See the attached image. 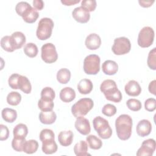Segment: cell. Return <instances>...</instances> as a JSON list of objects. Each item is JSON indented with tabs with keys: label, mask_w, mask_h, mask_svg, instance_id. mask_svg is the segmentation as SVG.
<instances>
[{
	"label": "cell",
	"mask_w": 156,
	"mask_h": 156,
	"mask_svg": "<svg viewBox=\"0 0 156 156\" xmlns=\"http://www.w3.org/2000/svg\"><path fill=\"white\" fill-rule=\"evenodd\" d=\"M151 130L152 124L147 119H142L140 121L136 127L137 134L141 137H144L149 135L151 132Z\"/></svg>",
	"instance_id": "obj_13"
},
{
	"label": "cell",
	"mask_w": 156,
	"mask_h": 156,
	"mask_svg": "<svg viewBox=\"0 0 156 156\" xmlns=\"http://www.w3.org/2000/svg\"><path fill=\"white\" fill-rule=\"evenodd\" d=\"M154 39V30L149 26L143 27L138 36V44L141 48H148L153 43Z\"/></svg>",
	"instance_id": "obj_7"
},
{
	"label": "cell",
	"mask_w": 156,
	"mask_h": 156,
	"mask_svg": "<svg viewBox=\"0 0 156 156\" xmlns=\"http://www.w3.org/2000/svg\"><path fill=\"white\" fill-rule=\"evenodd\" d=\"M0 129H1V134H0L1 141L6 140L9 136V130L8 127L4 124H1Z\"/></svg>",
	"instance_id": "obj_45"
},
{
	"label": "cell",
	"mask_w": 156,
	"mask_h": 156,
	"mask_svg": "<svg viewBox=\"0 0 156 156\" xmlns=\"http://www.w3.org/2000/svg\"><path fill=\"white\" fill-rule=\"evenodd\" d=\"M156 48H154L152 50H151L149 52L147 59V66L151 69L155 70L156 69Z\"/></svg>",
	"instance_id": "obj_35"
},
{
	"label": "cell",
	"mask_w": 156,
	"mask_h": 156,
	"mask_svg": "<svg viewBox=\"0 0 156 156\" xmlns=\"http://www.w3.org/2000/svg\"><path fill=\"white\" fill-rule=\"evenodd\" d=\"M54 27V22L49 18H41L38 24L36 31L37 38L41 40L48 39L52 34Z\"/></svg>",
	"instance_id": "obj_5"
},
{
	"label": "cell",
	"mask_w": 156,
	"mask_h": 156,
	"mask_svg": "<svg viewBox=\"0 0 156 156\" xmlns=\"http://www.w3.org/2000/svg\"><path fill=\"white\" fill-rule=\"evenodd\" d=\"M102 113L107 116H112L116 113V108L114 105L107 104L104 105L102 109Z\"/></svg>",
	"instance_id": "obj_40"
},
{
	"label": "cell",
	"mask_w": 156,
	"mask_h": 156,
	"mask_svg": "<svg viewBox=\"0 0 156 156\" xmlns=\"http://www.w3.org/2000/svg\"><path fill=\"white\" fill-rule=\"evenodd\" d=\"M74 154L77 156H85L90 155L88 153V144L86 141L80 140L74 147Z\"/></svg>",
	"instance_id": "obj_25"
},
{
	"label": "cell",
	"mask_w": 156,
	"mask_h": 156,
	"mask_svg": "<svg viewBox=\"0 0 156 156\" xmlns=\"http://www.w3.org/2000/svg\"><path fill=\"white\" fill-rule=\"evenodd\" d=\"M55 138V134L54 132L49 129H43L40 133V140L41 141H43L48 140H52Z\"/></svg>",
	"instance_id": "obj_39"
},
{
	"label": "cell",
	"mask_w": 156,
	"mask_h": 156,
	"mask_svg": "<svg viewBox=\"0 0 156 156\" xmlns=\"http://www.w3.org/2000/svg\"><path fill=\"white\" fill-rule=\"evenodd\" d=\"M93 85L91 80L88 79H83L80 80L77 84V90L80 94H89L93 90Z\"/></svg>",
	"instance_id": "obj_21"
},
{
	"label": "cell",
	"mask_w": 156,
	"mask_h": 156,
	"mask_svg": "<svg viewBox=\"0 0 156 156\" xmlns=\"http://www.w3.org/2000/svg\"><path fill=\"white\" fill-rule=\"evenodd\" d=\"M57 115L53 110L48 112L41 111L39 114V119L44 124H52L55 121Z\"/></svg>",
	"instance_id": "obj_22"
},
{
	"label": "cell",
	"mask_w": 156,
	"mask_h": 156,
	"mask_svg": "<svg viewBox=\"0 0 156 156\" xmlns=\"http://www.w3.org/2000/svg\"><path fill=\"white\" fill-rule=\"evenodd\" d=\"M39 14L37 10L30 5L22 13L21 16L23 20L27 23H33L38 18Z\"/></svg>",
	"instance_id": "obj_16"
},
{
	"label": "cell",
	"mask_w": 156,
	"mask_h": 156,
	"mask_svg": "<svg viewBox=\"0 0 156 156\" xmlns=\"http://www.w3.org/2000/svg\"><path fill=\"white\" fill-rule=\"evenodd\" d=\"M21 100V95L17 91H11L7 96V102L9 105H17Z\"/></svg>",
	"instance_id": "obj_33"
},
{
	"label": "cell",
	"mask_w": 156,
	"mask_h": 156,
	"mask_svg": "<svg viewBox=\"0 0 156 156\" xmlns=\"http://www.w3.org/2000/svg\"><path fill=\"white\" fill-rule=\"evenodd\" d=\"M1 46L4 50L7 52H13L15 50L12 42L11 36L6 35L3 37L1 40Z\"/></svg>",
	"instance_id": "obj_34"
},
{
	"label": "cell",
	"mask_w": 156,
	"mask_h": 156,
	"mask_svg": "<svg viewBox=\"0 0 156 156\" xmlns=\"http://www.w3.org/2000/svg\"><path fill=\"white\" fill-rule=\"evenodd\" d=\"M33 6L36 10H41L44 7V2L42 0H34Z\"/></svg>",
	"instance_id": "obj_46"
},
{
	"label": "cell",
	"mask_w": 156,
	"mask_h": 156,
	"mask_svg": "<svg viewBox=\"0 0 156 156\" xmlns=\"http://www.w3.org/2000/svg\"><path fill=\"white\" fill-rule=\"evenodd\" d=\"M102 69L104 73L107 75H114L118 70L117 63L113 60H105L102 65Z\"/></svg>",
	"instance_id": "obj_19"
},
{
	"label": "cell",
	"mask_w": 156,
	"mask_h": 156,
	"mask_svg": "<svg viewBox=\"0 0 156 156\" xmlns=\"http://www.w3.org/2000/svg\"><path fill=\"white\" fill-rule=\"evenodd\" d=\"M127 107L132 111L136 112L141 108V102L136 99H129L126 102Z\"/></svg>",
	"instance_id": "obj_38"
},
{
	"label": "cell",
	"mask_w": 156,
	"mask_h": 156,
	"mask_svg": "<svg viewBox=\"0 0 156 156\" xmlns=\"http://www.w3.org/2000/svg\"><path fill=\"white\" fill-rule=\"evenodd\" d=\"M73 133L71 130L62 131L58 135V140L59 143L65 147L68 146L71 144L73 140Z\"/></svg>",
	"instance_id": "obj_17"
},
{
	"label": "cell",
	"mask_w": 156,
	"mask_h": 156,
	"mask_svg": "<svg viewBox=\"0 0 156 156\" xmlns=\"http://www.w3.org/2000/svg\"><path fill=\"white\" fill-rule=\"evenodd\" d=\"M11 40L15 49H20L26 43V37L24 34L19 31L13 32L11 35Z\"/></svg>",
	"instance_id": "obj_18"
},
{
	"label": "cell",
	"mask_w": 156,
	"mask_h": 156,
	"mask_svg": "<svg viewBox=\"0 0 156 156\" xmlns=\"http://www.w3.org/2000/svg\"><path fill=\"white\" fill-rule=\"evenodd\" d=\"M131 49V43L129 38L121 37L114 40L112 48L113 52L116 55H124L128 53Z\"/></svg>",
	"instance_id": "obj_8"
},
{
	"label": "cell",
	"mask_w": 156,
	"mask_h": 156,
	"mask_svg": "<svg viewBox=\"0 0 156 156\" xmlns=\"http://www.w3.org/2000/svg\"><path fill=\"white\" fill-rule=\"evenodd\" d=\"M100 90L104 93L105 98L114 102H119L121 101L122 96L120 90H118L116 82L112 79L104 80L100 86Z\"/></svg>",
	"instance_id": "obj_2"
},
{
	"label": "cell",
	"mask_w": 156,
	"mask_h": 156,
	"mask_svg": "<svg viewBox=\"0 0 156 156\" xmlns=\"http://www.w3.org/2000/svg\"><path fill=\"white\" fill-rule=\"evenodd\" d=\"M72 15L76 21L80 23H86L90 18V12L81 6L76 7L72 12Z\"/></svg>",
	"instance_id": "obj_11"
},
{
	"label": "cell",
	"mask_w": 156,
	"mask_h": 156,
	"mask_svg": "<svg viewBox=\"0 0 156 156\" xmlns=\"http://www.w3.org/2000/svg\"><path fill=\"white\" fill-rule=\"evenodd\" d=\"M2 119L7 122H13L17 118L16 111L10 108H4L1 112Z\"/></svg>",
	"instance_id": "obj_24"
},
{
	"label": "cell",
	"mask_w": 156,
	"mask_h": 156,
	"mask_svg": "<svg viewBox=\"0 0 156 156\" xmlns=\"http://www.w3.org/2000/svg\"><path fill=\"white\" fill-rule=\"evenodd\" d=\"M93 125L98 135L102 139H108L112 135V129L107 119L101 117L96 116L93 120Z\"/></svg>",
	"instance_id": "obj_4"
},
{
	"label": "cell",
	"mask_w": 156,
	"mask_h": 156,
	"mask_svg": "<svg viewBox=\"0 0 156 156\" xmlns=\"http://www.w3.org/2000/svg\"><path fill=\"white\" fill-rule=\"evenodd\" d=\"M28 133V129L26 124L20 123L17 124L13 130V134L15 138H26Z\"/></svg>",
	"instance_id": "obj_27"
},
{
	"label": "cell",
	"mask_w": 156,
	"mask_h": 156,
	"mask_svg": "<svg viewBox=\"0 0 156 156\" xmlns=\"http://www.w3.org/2000/svg\"><path fill=\"white\" fill-rule=\"evenodd\" d=\"M85 44L88 49L96 50L100 47L101 44V39L98 34L92 33L87 37Z\"/></svg>",
	"instance_id": "obj_14"
},
{
	"label": "cell",
	"mask_w": 156,
	"mask_h": 156,
	"mask_svg": "<svg viewBox=\"0 0 156 156\" xmlns=\"http://www.w3.org/2000/svg\"><path fill=\"white\" fill-rule=\"evenodd\" d=\"M155 150V141L152 138L144 140L141 147L138 149L136 155L138 156H150L152 155Z\"/></svg>",
	"instance_id": "obj_10"
},
{
	"label": "cell",
	"mask_w": 156,
	"mask_h": 156,
	"mask_svg": "<svg viewBox=\"0 0 156 156\" xmlns=\"http://www.w3.org/2000/svg\"><path fill=\"white\" fill-rule=\"evenodd\" d=\"M126 93L130 96H137L141 92V88L138 82L134 80H129L125 85Z\"/></svg>",
	"instance_id": "obj_15"
},
{
	"label": "cell",
	"mask_w": 156,
	"mask_h": 156,
	"mask_svg": "<svg viewBox=\"0 0 156 156\" xmlns=\"http://www.w3.org/2000/svg\"><path fill=\"white\" fill-rule=\"evenodd\" d=\"M20 75L16 73L12 74L9 78L8 83L9 85L12 89H19L18 88V80Z\"/></svg>",
	"instance_id": "obj_42"
},
{
	"label": "cell",
	"mask_w": 156,
	"mask_h": 156,
	"mask_svg": "<svg viewBox=\"0 0 156 156\" xmlns=\"http://www.w3.org/2000/svg\"><path fill=\"white\" fill-rule=\"evenodd\" d=\"M86 140L88 142L90 147L92 149H99L102 146V141L96 135H90L87 136Z\"/></svg>",
	"instance_id": "obj_30"
},
{
	"label": "cell",
	"mask_w": 156,
	"mask_h": 156,
	"mask_svg": "<svg viewBox=\"0 0 156 156\" xmlns=\"http://www.w3.org/2000/svg\"><path fill=\"white\" fill-rule=\"evenodd\" d=\"M26 141L25 138H20L13 137L12 141V148L17 152H23L24 144Z\"/></svg>",
	"instance_id": "obj_36"
},
{
	"label": "cell",
	"mask_w": 156,
	"mask_h": 156,
	"mask_svg": "<svg viewBox=\"0 0 156 156\" xmlns=\"http://www.w3.org/2000/svg\"><path fill=\"white\" fill-rule=\"evenodd\" d=\"M79 2L80 0H61V2L65 5H73Z\"/></svg>",
	"instance_id": "obj_49"
},
{
	"label": "cell",
	"mask_w": 156,
	"mask_h": 156,
	"mask_svg": "<svg viewBox=\"0 0 156 156\" xmlns=\"http://www.w3.org/2000/svg\"><path fill=\"white\" fill-rule=\"evenodd\" d=\"M71 78V72L67 68H61L57 73L58 82L62 84L67 83Z\"/></svg>",
	"instance_id": "obj_29"
},
{
	"label": "cell",
	"mask_w": 156,
	"mask_h": 156,
	"mask_svg": "<svg viewBox=\"0 0 156 156\" xmlns=\"http://www.w3.org/2000/svg\"><path fill=\"white\" fill-rule=\"evenodd\" d=\"M41 57L47 63L55 62L58 58V54L55 46L51 43L44 44L41 48Z\"/></svg>",
	"instance_id": "obj_9"
},
{
	"label": "cell",
	"mask_w": 156,
	"mask_h": 156,
	"mask_svg": "<svg viewBox=\"0 0 156 156\" xmlns=\"http://www.w3.org/2000/svg\"><path fill=\"white\" fill-rule=\"evenodd\" d=\"M96 1L95 0H83L81 2V7L88 12H93L96 7Z\"/></svg>",
	"instance_id": "obj_41"
},
{
	"label": "cell",
	"mask_w": 156,
	"mask_h": 156,
	"mask_svg": "<svg viewBox=\"0 0 156 156\" xmlns=\"http://www.w3.org/2000/svg\"><path fill=\"white\" fill-rule=\"evenodd\" d=\"M132 118L127 114L119 115L115 121V127L118 137L121 140H128L132 134Z\"/></svg>",
	"instance_id": "obj_1"
},
{
	"label": "cell",
	"mask_w": 156,
	"mask_h": 156,
	"mask_svg": "<svg viewBox=\"0 0 156 156\" xmlns=\"http://www.w3.org/2000/svg\"><path fill=\"white\" fill-rule=\"evenodd\" d=\"M156 100L154 98H148L144 102V108L148 112H153L155 110Z\"/></svg>",
	"instance_id": "obj_43"
},
{
	"label": "cell",
	"mask_w": 156,
	"mask_h": 156,
	"mask_svg": "<svg viewBox=\"0 0 156 156\" xmlns=\"http://www.w3.org/2000/svg\"><path fill=\"white\" fill-rule=\"evenodd\" d=\"M100 57L96 54L87 55L83 60L84 72L89 75H96L100 70Z\"/></svg>",
	"instance_id": "obj_6"
},
{
	"label": "cell",
	"mask_w": 156,
	"mask_h": 156,
	"mask_svg": "<svg viewBox=\"0 0 156 156\" xmlns=\"http://www.w3.org/2000/svg\"><path fill=\"white\" fill-rule=\"evenodd\" d=\"M155 85H156V80H153L152 81H151L149 84V87H148V90L149 91V92L152 94H153L154 95H155Z\"/></svg>",
	"instance_id": "obj_48"
},
{
	"label": "cell",
	"mask_w": 156,
	"mask_h": 156,
	"mask_svg": "<svg viewBox=\"0 0 156 156\" xmlns=\"http://www.w3.org/2000/svg\"><path fill=\"white\" fill-rule=\"evenodd\" d=\"M38 148V143L35 140H26L24 146L23 152L27 154H32L35 153Z\"/></svg>",
	"instance_id": "obj_28"
},
{
	"label": "cell",
	"mask_w": 156,
	"mask_h": 156,
	"mask_svg": "<svg viewBox=\"0 0 156 156\" xmlns=\"http://www.w3.org/2000/svg\"><path fill=\"white\" fill-rule=\"evenodd\" d=\"M58 146L54 139L42 141V151L46 154H52L57 151Z\"/></svg>",
	"instance_id": "obj_23"
},
{
	"label": "cell",
	"mask_w": 156,
	"mask_h": 156,
	"mask_svg": "<svg viewBox=\"0 0 156 156\" xmlns=\"http://www.w3.org/2000/svg\"><path fill=\"white\" fill-rule=\"evenodd\" d=\"M30 5L27 2H25V1H21L19 2L18 3H17V4L16 5L15 7V10L16 12L20 15L21 16L22 13H23V12L30 6Z\"/></svg>",
	"instance_id": "obj_44"
},
{
	"label": "cell",
	"mask_w": 156,
	"mask_h": 156,
	"mask_svg": "<svg viewBox=\"0 0 156 156\" xmlns=\"http://www.w3.org/2000/svg\"><path fill=\"white\" fill-rule=\"evenodd\" d=\"M154 0H139L138 2L141 7H149L154 2Z\"/></svg>",
	"instance_id": "obj_47"
},
{
	"label": "cell",
	"mask_w": 156,
	"mask_h": 156,
	"mask_svg": "<svg viewBox=\"0 0 156 156\" xmlns=\"http://www.w3.org/2000/svg\"><path fill=\"white\" fill-rule=\"evenodd\" d=\"M18 88L26 94H29L31 92V83L27 77L20 75L18 80Z\"/></svg>",
	"instance_id": "obj_26"
},
{
	"label": "cell",
	"mask_w": 156,
	"mask_h": 156,
	"mask_svg": "<svg viewBox=\"0 0 156 156\" xmlns=\"http://www.w3.org/2000/svg\"><path fill=\"white\" fill-rule=\"evenodd\" d=\"M55 93L54 90L49 87H44V88L42 89L41 91V98L53 101L55 98Z\"/></svg>",
	"instance_id": "obj_37"
},
{
	"label": "cell",
	"mask_w": 156,
	"mask_h": 156,
	"mask_svg": "<svg viewBox=\"0 0 156 156\" xmlns=\"http://www.w3.org/2000/svg\"><path fill=\"white\" fill-rule=\"evenodd\" d=\"M24 54L29 57L33 58L37 56L38 50L37 45L33 43H28L24 47Z\"/></svg>",
	"instance_id": "obj_32"
},
{
	"label": "cell",
	"mask_w": 156,
	"mask_h": 156,
	"mask_svg": "<svg viewBox=\"0 0 156 156\" xmlns=\"http://www.w3.org/2000/svg\"><path fill=\"white\" fill-rule=\"evenodd\" d=\"M74 126L76 130L83 135H88L91 131L90 122L83 116L77 118Z\"/></svg>",
	"instance_id": "obj_12"
},
{
	"label": "cell",
	"mask_w": 156,
	"mask_h": 156,
	"mask_svg": "<svg viewBox=\"0 0 156 156\" xmlns=\"http://www.w3.org/2000/svg\"><path fill=\"white\" fill-rule=\"evenodd\" d=\"M38 106L42 112H48L52 110L54 104L52 100L46 99L41 98L38 102Z\"/></svg>",
	"instance_id": "obj_31"
},
{
	"label": "cell",
	"mask_w": 156,
	"mask_h": 156,
	"mask_svg": "<svg viewBox=\"0 0 156 156\" xmlns=\"http://www.w3.org/2000/svg\"><path fill=\"white\" fill-rule=\"evenodd\" d=\"M94 102L90 98H82L71 107V112L74 117L79 118L86 115L93 107Z\"/></svg>",
	"instance_id": "obj_3"
},
{
	"label": "cell",
	"mask_w": 156,
	"mask_h": 156,
	"mask_svg": "<svg viewBox=\"0 0 156 156\" xmlns=\"http://www.w3.org/2000/svg\"><path fill=\"white\" fill-rule=\"evenodd\" d=\"M60 98L64 102H70L76 98V92L71 87H65L60 90Z\"/></svg>",
	"instance_id": "obj_20"
}]
</instances>
